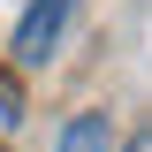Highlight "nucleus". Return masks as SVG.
I'll return each mask as SVG.
<instances>
[{"mask_svg": "<svg viewBox=\"0 0 152 152\" xmlns=\"http://www.w3.org/2000/svg\"><path fill=\"white\" fill-rule=\"evenodd\" d=\"M69 15H76V0H31V8H23V23H15V61L23 69H46V61H53Z\"/></svg>", "mask_w": 152, "mask_h": 152, "instance_id": "obj_1", "label": "nucleus"}, {"mask_svg": "<svg viewBox=\"0 0 152 152\" xmlns=\"http://www.w3.org/2000/svg\"><path fill=\"white\" fill-rule=\"evenodd\" d=\"M15 122H23V91L0 76V129H15Z\"/></svg>", "mask_w": 152, "mask_h": 152, "instance_id": "obj_3", "label": "nucleus"}, {"mask_svg": "<svg viewBox=\"0 0 152 152\" xmlns=\"http://www.w3.org/2000/svg\"><path fill=\"white\" fill-rule=\"evenodd\" d=\"M129 152H152V137H145V129H137V137H129Z\"/></svg>", "mask_w": 152, "mask_h": 152, "instance_id": "obj_4", "label": "nucleus"}, {"mask_svg": "<svg viewBox=\"0 0 152 152\" xmlns=\"http://www.w3.org/2000/svg\"><path fill=\"white\" fill-rule=\"evenodd\" d=\"M53 152H114V129H107V114H76L69 129H61Z\"/></svg>", "mask_w": 152, "mask_h": 152, "instance_id": "obj_2", "label": "nucleus"}]
</instances>
